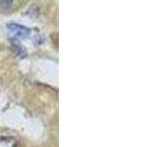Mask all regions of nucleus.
<instances>
[{
  "instance_id": "f257e3e1",
  "label": "nucleus",
  "mask_w": 157,
  "mask_h": 147,
  "mask_svg": "<svg viewBox=\"0 0 157 147\" xmlns=\"http://www.w3.org/2000/svg\"><path fill=\"white\" fill-rule=\"evenodd\" d=\"M9 31L11 34L15 37H24L26 36L29 31L24 27L18 26V24H10L9 26Z\"/></svg>"
}]
</instances>
